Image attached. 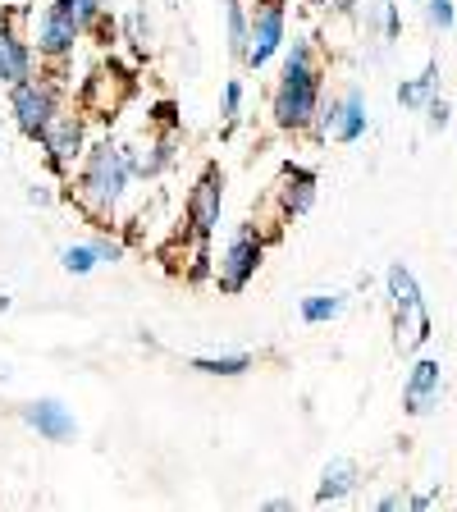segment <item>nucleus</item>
I'll list each match as a JSON object with an SVG mask.
<instances>
[{"label": "nucleus", "mask_w": 457, "mask_h": 512, "mask_svg": "<svg viewBox=\"0 0 457 512\" xmlns=\"http://www.w3.org/2000/svg\"><path fill=\"white\" fill-rule=\"evenodd\" d=\"M32 42H37V55H42V60L64 64L69 55H74V46L83 42V28H78L60 5H46L42 19H37V37H32Z\"/></svg>", "instance_id": "nucleus-10"}, {"label": "nucleus", "mask_w": 457, "mask_h": 512, "mask_svg": "<svg viewBox=\"0 0 457 512\" xmlns=\"http://www.w3.org/2000/svg\"><path fill=\"white\" fill-rule=\"evenodd\" d=\"M247 28H252V14L243 10V0H224V37H229V55L234 60L247 55Z\"/></svg>", "instance_id": "nucleus-19"}, {"label": "nucleus", "mask_w": 457, "mask_h": 512, "mask_svg": "<svg viewBox=\"0 0 457 512\" xmlns=\"http://www.w3.org/2000/svg\"><path fill=\"white\" fill-rule=\"evenodd\" d=\"M357 480H362V467L352 458H334L330 467L320 471V485H316V503H339L357 490Z\"/></svg>", "instance_id": "nucleus-16"}, {"label": "nucleus", "mask_w": 457, "mask_h": 512, "mask_svg": "<svg viewBox=\"0 0 457 512\" xmlns=\"http://www.w3.org/2000/svg\"><path fill=\"white\" fill-rule=\"evenodd\" d=\"M32 74H37V55H32V46L23 42L14 28H0V83L14 87Z\"/></svg>", "instance_id": "nucleus-15"}, {"label": "nucleus", "mask_w": 457, "mask_h": 512, "mask_svg": "<svg viewBox=\"0 0 457 512\" xmlns=\"http://www.w3.org/2000/svg\"><path fill=\"white\" fill-rule=\"evenodd\" d=\"M256 366V357L252 352H224V357H192V371H202V375H243V371H252Z\"/></svg>", "instance_id": "nucleus-21"}, {"label": "nucleus", "mask_w": 457, "mask_h": 512, "mask_svg": "<svg viewBox=\"0 0 457 512\" xmlns=\"http://www.w3.org/2000/svg\"><path fill=\"white\" fill-rule=\"evenodd\" d=\"M275 202L288 220L307 215L311 206H316V170H307V165H284L279 183H275Z\"/></svg>", "instance_id": "nucleus-14"}, {"label": "nucleus", "mask_w": 457, "mask_h": 512, "mask_svg": "<svg viewBox=\"0 0 457 512\" xmlns=\"http://www.w3.org/2000/svg\"><path fill=\"white\" fill-rule=\"evenodd\" d=\"M311 124H316V138H325V142H357L366 133V96L357 92V87L330 96V101L316 110Z\"/></svg>", "instance_id": "nucleus-7"}, {"label": "nucleus", "mask_w": 457, "mask_h": 512, "mask_svg": "<svg viewBox=\"0 0 457 512\" xmlns=\"http://www.w3.org/2000/svg\"><path fill=\"white\" fill-rule=\"evenodd\" d=\"M0 151H5V138H0Z\"/></svg>", "instance_id": "nucleus-34"}, {"label": "nucleus", "mask_w": 457, "mask_h": 512, "mask_svg": "<svg viewBox=\"0 0 457 512\" xmlns=\"http://www.w3.org/2000/svg\"><path fill=\"white\" fill-rule=\"evenodd\" d=\"M426 19H430V28L448 32L457 23V5H453V0H430V5H426Z\"/></svg>", "instance_id": "nucleus-26"}, {"label": "nucleus", "mask_w": 457, "mask_h": 512, "mask_svg": "<svg viewBox=\"0 0 457 512\" xmlns=\"http://www.w3.org/2000/svg\"><path fill=\"white\" fill-rule=\"evenodd\" d=\"M439 78H444V74H439V60H430L426 69H421V74L412 78V83L398 87V101H403L407 110H426L430 101L439 96Z\"/></svg>", "instance_id": "nucleus-18"}, {"label": "nucleus", "mask_w": 457, "mask_h": 512, "mask_svg": "<svg viewBox=\"0 0 457 512\" xmlns=\"http://www.w3.org/2000/svg\"><path fill=\"white\" fill-rule=\"evenodd\" d=\"M128 42L138 46V51H147V42H151V19L142 5H133V14H128Z\"/></svg>", "instance_id": "nucleus-25"}, {"label": "nucleus", "mask_w": 457, "mask_h": 512, "mask_svg": "<svg viewBox=\"0 0 457 512\" xmlns=\"http://www.w3.org/2000/svg\"><path fill=\"white\" fill-rule=\"evenodd\" d=\"M60 266L69 270V275H92V270L101 266V256H96L92 243H69V247H60Z\"/></svg>", "instance_id": "nucleus-22"}, {"label": "nucleus", "mask_w": 457, "mask_h": 512, "mask_svg": "<svg viewBox=\"0 0 457 512\" xmlns=\"http://www.w3.org/2000/svg\"><path fill=\"white\" fill-rule=\"evenodd\" d=\"M92 247H96V256H101V261H124V243H119V238H110V234H96Z\"/></svg>", "instance_id": "nucleus-27"}, {"label": "nucleus", "mask_w": 457, "mask_h": 512, "mask_svg": "<svg viewBox=\"0 0 457 512\" xmlns=\"http://www.w3.org/2000/svg\"><path fill=\"white\" fill-rule=\"evenodd\" d=\"M174 147H179V133H174V128H160L156 138L138 142V147H124L133 179H160V174L174 165Z\"/></svg>", "instance_id": "nucleus-12"}, {"label": "nucleus", "mask_w": 457, "mask_h": 512, "mask_svg": "<svg viewBox=\"0 0 457 512\" xmlns=\"http://www.w3.org/2000/svg\"><path fill=\"white\" fill-rule=\"evenodd\" d=\"M23 421H28L32 430L42 439H51V444H64V439H74L78 435V421L74 412L60 403V398H32V403H23Z\"/></svg>", "instance_id": "nucleus-13"}, {"label": "nucleus", "mask_w": 457, "mask_h": 512, "mask_svg": "<svg viewBox=\"0 0 457 512\" xmlns=\"http://www.w3.org/2000/svg\"><path fill=\"white\" fill-rule=\"evenodd\" d=\"M220 211H224V174L220 165H206L197 174L188 192V224H192V238H211L215 224H220Z\"/></svg>", "instance_id": "nucleus-9"}, {"label": "nucleus", "mask_w": 457, "mask_h": 512, "mask_svg": "<svg viewBox=\"0 0 457 512\" xmlns=\"http://www.w3.org/2000/svg\"><path fill=\"white\" fill-rule=\"evenodd\" d=\"M28 202L32 206H51L55 197H51V188H37V183H32V188H28Z\"/></svg>", "instance_id": "nucleus-30"}, {"label": "nucleus", "mask_w": 457, "mask_h": 512, "mask_svg": "<svg viewBox=\"0 0 457 512\" xmlns=\"http://www.w3.org/2000/svg\"><path fill=\"white\" fill-rule=\"evenodd\" d=\"M261 261H266V238L256 234V224H243L234 238H229V247L220 252V266H215V288L220 293H243L247 284L256 279V270H261Z\"/></svg>", "instance_id": "nucleus-5"}, {"label": "nucleus", "mask_w": 457, "mask_h": 512, "mask_svg": "<svg viewBox=\"0 0 457 512\" xmlns=\"http://www.w3.org/2000/svg\"><path fill=\"white\" fill-rule=\"evenodd\" d=\"M10 115L14 124H19L23 138L42 142V133L51 128V119L60 115V87L51 83V78H23V83L10 87Z\"/></svg>", "instance_id": "nucleus-4"}, {"label": "nucleus", "mask_w": 457, "mask_h": 512, "mask_svg": "<svg viewBox=\"0 0 457 512\" xmlns=\"http://www.w3.org/2000/svg\"><path fill=\"white\" fill-rule=\"evenodd\" d=\"M0 380H10V366H0Z\"/></svg>", "instance_id": "nucleus-33"}, {"label": "nucleus", "mask_w": 457, "mask_h": 512, "mask_svg": "<svg viewBox=\"0 0 457 512\" xmlns=\"http://www.w3.org/2000/svg\"><path fill=\"white\" fill-rule=\"evenodd\" d=\"M10 307H14V298H10V293H0V316H5Z\"/></svg>", "instance_id": "nucleus-32"}, {"label": "nucleus", "mask_w": 457, "mask_h": 512, "mask_svg": "<svg viewBox=\"0 0 457 512\" xmlns=\"http://www.w3.org/2000/svg\"><path fill=\"white\" fill-rule=\"evenodd\" d=\"M371 28L380 32V42H394L398 28H403V23H398V5H394V0H371Z\"/></svg>", "instance_id": "nucleus-23"}, {"label": "nucleus", "mask_w": 457, "mask_h": 512, "mask_svg": "<svg viewBox=\"0 0 457 512\" xmlns=\"http://www.w3.org/2000/svg\"><path fill=\"white\" fill-rule=\"evenodd\" d=\"M426 119H430V128H448V119H453V110H448V101H430L426 106Z\"/></svg>", "instance_id": "nucleus-28"}, {"label": "nucleus", "mask_w": 457, "mask_h": 512, "mask_svg": "<svg viewBox=\"0 0 457 512\" xmlns=\"http://www.w3.org/2000/svg\"><path fill=\"white\" fill-rule=\"evenodd\" d=\"M343 307H348V302H343L339 293H307V298L298 302V316L307 320V325H330V320L343 316Z\"/></svg>", "instance_id": "nucleus-20"}, {"label": "nucleus", "mask_w": 457, "mask_h": 512, "mask_svg": "<svg viewBox=\"0 0 457 512\" xmlns=\"http://www.w3.org/2000/svg\"><path fill=\"white\" fill-rule=\"evenodd\" d=\"M133 170H128V156L115 138H101L87 147V156L78 160L74 170V197L83 202L87 215L96 220H115V211L124 206Z\"/></svg>", "instance_id": "nucleus-2"}, {"label": "nucleus", "mask_w": 457, "mask_h": 512, "mask_svg": "<svg viewBox=\"0 0 457 512\" xmlns=\"http://www.w3.org/2000/svg\"><path fill=\"white\" fill-rule=\"evenodd\" d=\"M55 5H60V10L83 28V37L87 32H96V37H115V19L106 14L101 0H55Z\"/></svg>", "instance_id": "nucleus-17"}, {"label": "nucleus", "mask_w": 457, "mask_h": 512, "mask_svg": "<svg viewBox=\"0 0 457 512\" xmlns=\"http://www.w3.org/2000/svg\"><path fill=\"white\" fill-rule=\"evenodd\" d=\"M444 398V371H439L435 357H416L412 371L403 380V407L407 416H430Z\"/></svg>", "instance_id": "nucleus-11"}, {"label": "nucleus", "mask_w": 457, "mask_h": 512, "mask_svg": "<svg viewBox=\"0 0 457 512\" xmlns=\"http://www.w3.org/2000/svg\"><path fill=\"white\" fill-rule=\"evenodd\" d=\"M266 508L270 512H284V508H293V499H266Z\"/></svg>", "instance_id": "nucleus-31"}, {"label": "nucleus", "mask_w": 457, "mask_h": 512, "mask_svg": "<svg viewBox=\"0 0 457 512\" xmlns=\"http://www.w3.org/2000/svg\"><path fill=\"white\" fill-rule=\"evenodd\" d=\"M316 110H320L316 46H311V37H298L293 51L284 55V69H279L275 92H270V115H275V128H284V133H302V128H311Z\"/></svg>", "instance_id": "nucleus-1"}, {"label": "nucleus", "mask_w": 457, "mask_h": 512, "mask_svg": "<svg viewBox=\"0 0 457 512\" xmlns=\"http://www.w3.org/2000/svg\"><path fill=\"white\" fill-rule=\"evenodd\" d=\"M220 115H224V133H234L238 119H243V78H229V83H224V106H220Z\"/></svg>", "instance_id": "nucleus-24"}, {"label": "nucleus", "mask_w": 457, "mask_h": 512, "mask_svg": "<svg viewBox=\"0 0 457 512\" xmlns=\"http://www.w3.org/2000/svg\"><path fill=\"white\" fill-rule=\"evenodd\" d=\"M284 28H288L284 0H261L252 14V28H247V55H243L247 69H266L275 60L279 46H284Z\"/></svg>", "instance_id": "nucleus-8"}, {"label": "nucleus", "mask_w": 457, "mask_h": 512, "mask_svg": "<svg viewBox=\"0 0 457 512\" xmlns=\"http://www.w3.org/2000/svg\"><path fill=\"white\" fill-rule=\"evenodd\" d=\"M384 288H389V311H394V348L416 352L430 339V311L426 298H421V284L403 261H394L389 275H384Z\"/></svg>", "instance_id": "nucleus-3"}, {"label": "nucleus", "mask_w": 457, "mask_h": 512, "mask_svg": "<svg viewBox=\"0 0 457 512\" xmlns=\"http://www.w3.org/2000/svg\"><path fill=\"white\" fill-rule=\"evenodd\" d=\"M42 151H46V165H51V174H60V179H74L78 160L87 156V119L83 115H55L51 128L42 133Z\"/></svg>", "instance_id": "nucleus-6"}, {"label": "nucleus", "mask_w": 457, "mask_h": 512, "mask_svg": "<svg viewBox=\"0 0 457 512\" xmlns=\"http://www.w3.org/2000/svg\"><path fill=\"white\" fill-rule=\"evenodd\" d=\"M375 508H384V512H394V508H407V490H394V494H384Z\"/></svg>", "instance_id": "nucleus-29"}]
</instances>
